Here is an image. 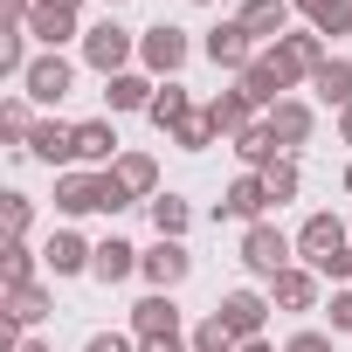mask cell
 I'll return each instance as SVG.
<instances>
[{
  "label": "cell",
  "mask_w": 352,
  "mask_h": 352,
  "mask_svg": "<svg viewBox=\"0 0 352 352\" xmlns=\"http://www.w3.org/2000/svg\"><path fill=\"white\" fill-rule=\"evenodd\" d=\"M138 56V35L124 28V21H97V28H83V63L97 69V76H124V63Z\"/></svg>",
  "instance_id": "1"
},
{
  "label": "cell",
  "mask_w": 352,
  "mask_h": 352,
  "mask_svg": "<svg viewBox=\"0 0 352 352\" xmlns=\"http://www.w3.org/2000/svg\"><path fill=\"white\" fill-rule=\"evenodd\" d=\"M290 249H297V242H290L283 228L256 221V228L242 235V270H249V276H283V270H290Z\"/></svg>",
  "instance_id": "2"
},
{
  "label": "cell",
  "mask_w": 352,
  "mask_h": 352,
  "mask_svg": "<svg viewBox=\"0 0 352 352\" xmlns=\"http://www.w3.org/2000/svg\"><path fill=\"white\" fill-rule=\"evenodd\" d=\"M138 63H145L152 76H166V83H173V76L187 69V28H173V21L145 28V35H138Z\"/></svg>",
  "instance_id": "3"
},
{
  "label": "cell",
  "mask_w": 352,
  "mask_h": 352,
  "mask_svg": "<svg viewBox=\"0 0 352 352\" xmlns=\"http://www.w3.org/2000/svg\"><path fill=\"white\" fill-rule=\"evenodd\" d=\"M235 83L249 90V104H256V111H276V104H283V97L297 90V83H290V69L276 63V49H263V56H256V63H249V69H242Z\"/></svg>",
  "instance_id": "4"
},
{
  "label": "cell",
  "mask_w": 352,
  "mask_h": 352,
  "mask_svg": "<svg viewBox=\"0 0 352 352\" xmlns=\"http://www.w3.org/2000/svg\"><path fill=\"white\" fill-rule=\"evenodd\" d=\"M201 49H208V63H214V69H228V76H242V69L263 56V49H256V35H249L242 21H221V28H208V42H201Z\"/></svg>",
  "instance_id": "5"
},
{
  "label": "cell",
  "mask_w": 352,
  "mask_h": 352,
  "mask_svg": "<svg viewBox=\"0 0 352 352\" xmlns=\"http://www.w3.org/2000/svg\"><path fill=\"white\" fill-rule=\"evenodd\" d=\"M352 242V228L338 221V214H311L304 228H297V256H304V270H318V263H331L338 249Z\"/></svg>",
  "instance_id": "6"
},
{
  "label": "cell",
  "mask_w": 352,
  "mask_h": 352,
  "mask_svg": "<svg viewBox=\"0 0 352 352\" xmlns=\"http://www.w3.org/2000/svg\"><path fill=\"white\" fill-rule=\"evenodd\" d=\"M187 270H194L187 242H166V235H159V242L145 249V263H138V276H145L152 290H180V283H187Z\"/></svg>",
  "instance_id": "7"
},
{
  "label": "cell",
  "mask_w": 352,
  "mask_h": 352,
  "mask_svg": "<svg viewBox=\"0 0 352 352\" xmlns=\"http://www.w3.org/2000/svg\"><path fill=\"white\" fill-rule=\"evenodd\" d=\"M214 311H221V324H228V331L249 345V338H263V318H270L276 304H270V297H256V290H228Z\"/></svg>",
  "instance_id": "8"
},
{
  "label": "cell",
  "mask_w": 352,
  "mask_h": 352,
  "mask_svg": "<svg viewBox=\"0 0 352 352\" xmlns=\"http://www.w3.org/2000/svg\"><path fill=\"white\" fill-rule=\"evenodd\" d=\"M235 21L256 35V49H270V42H283V35H290V0H242Z\"/></svg>",
  "instance_id": "9"
},
{
  "label": "cell",
  "mask_w": 352,
  "mask_h": 352,
  "mask_svg": "<svg viewBox=\"0 0 352 352\" xmlns=\"http://www.w3.org/2000/svg\"><path fill=\"white\" fill-rule=\"evenodd\" d=\"M131 331L138 338H180V304H173V290H152L131 304Z\"/></svg>",
  "instance_id": "10"
},
{
  "label": "cell",
  "mask_w": 352,
  "mask_h": 352,
  "mask_svg": "<svg viewBox=\"0 0 352 352\" xmlns=\"http://www.w3.org/2000/svg\"><path fill=\"white\" fill-rule=\"evenodd\" d=\"M69 83H76V69H69L63 56H35V63H28V76H21V90H28L35 104H63V97H69Z\"/></svg>",
  "instance_id": "11"
},
{
  "label": "cell",
  "mask_w": 352,
  "mask_h": 352,
  "mask_svg": "<svg viewBox=\"0 0 352 352\" xmlns=\"http://www.w3.org/2000/svg\"><path fill=\"white\" fill-rule=\"evenodd\" d=\"M263 208H270V187H263V173H242V180L221 194V221H242V228H256V221H263Z\"/></svg>",
  "instance_id": "12"
},
{
  "label": "cell",
  "mask_w": 352,
  "mask_h": 352,
  "mask_svg": "<svg viewBox=\"0 0 352 352\" xmlns=\"http://www.w3.org/2000/svg\"><path fill=\"white\" fill-rule=\"evenodd\" d=\"M208 118H214L221 138H242V131L256 124V104H249V90L235 83V90H214V97H208Z\"/></svg>",
  "instance_id": "13"
},
{
  "label": "cell",
  "mask_w": 352,
  "mask_h": 352,
  "mask_svg": "<svg viewBox=\"0 0 352 352\" xmlns=\"http://www.w3.org/2000/svg\"><path fill=\"white\" fill-rule=\"evenodd\" d=\"M28 152H35L42 166L69 173V159H76V124H56V118H42V124H35V138H28Z\"/></svg>",
  "instance_id": "14"
},
{
  "label": "cell",
  "mask_w": 352,
  "mask_h": 352,
  "mask_svg": "<svg viewBox=\"0 0 352 352\" xmlns=\"http://www.w3.org/2000/svg\"><path fill=\"white\" fill-rule=\"evenodd\" d=\"M270 304L276 311H318V270H283V276H270Z\"/></svg>",
  "instance_id": "15"
},
{
  "label": "cell",
  "mask_w": 352,
  "mask_h": 352,
  "mask_svg": "<svg viewBox=\"0 0 352 352\" xmlns=\"http://www.w3.org/2000/svg\"><path fill=\"white\" fill-rule=\"evenodd\" d=\"M152 97H159V83H152V76H138V69L104 76V104H111V111H152Z\"/></svg>",
  "instance_id": "16"
},
{
  "label": "cell",
  "mask_w": 352,
  "mask_h": 352,
  "mask_svg": "<svg viewBox=\"0 0 352 352\" xmlns=\"http://www.w3.org/2000/svg\"><path fill=\"white\" fill-rule=\"evenodd\" d=\"M76 159H90V166L111 159V166H118V159H124V152H118V124H111V118H83V124H76Z\"/></svg>",
  "instance_id": "17"
},
{
  "label": "cell",
  "mask_w": 352,
  "mask_h": 352,
  "mask_svg": "<svg viewBox=\"0 0 352 352\" xmlns=\"http://www.w3.org/2000/svg\"><path fill=\"white\" fill-rule=\"evenodd\" d=\"M90 256H97V249H90L76 228H56V235H49V249H42V263H49L56 276H76V270H90Z\"/></svg>",
  "instance_id": "18"
},
{
  "label": "cell",
  "mask_w": 352,
  "mask_h": 352,
  "mask_svg": "<svg viewBox=\"0 0 352 352\" xmlns=\"http://www.w3.org/2000/svg\"><path fill=\"white\" fill-rule=\"evenodd\" d=\"M138 263H145V249H131V242H118V235H111V242H97V256H90V276H97V283H124Z\"/></svg>",
  "instance_id": "19"
},
{
  "label": "cell",
  "mask_w": 352,
  "mask_h": 352,
  "mask_svg": "<svg viewBox=\"0 0 352 352\" xmlns=\"http://www.w3.org/2000/svg\"><path fill=\"white\" fill-rule=\"evenodd\" d=\"M263 124H270V131H276V145H304V138H311V124H318V118H311V104H297V97H283V104H276V111H270V118H263Z\"/></svg>",
  "instance_id": "20"
},
{
  "label": "cell",
  "mask_w": 352,
  "mask_h": 352,
  "mask_svg": "<svg viewBox=\"0 0 352 352\" xmlns=\"http://www.w3.org/2000/svg\"><path fill=\"white\" fill-rule=\"evenodd\" d=\"M49 311H56V297H49L42 283H21V290H8V324H14V331H28V324H42Z\"/></svg>",
  "instance_id": "21"
},
{
  "label": "cell",
  "mask_w": 352,
  "mask_h": 352,
  "mask_svg": "<svg viewBox=\"0 0 352 352\" xmlns=\"http://www.w3.org/2000/svg\"><path fill=\"white\" fill-rule=\"evenodd\" d=\"M311 90H318L331 111H352V63H345V56H324V69L311 76Z\"/></svg>",
  "instance_id": "22"
},
{
  "label": "cell",
  "mask_w": 352,
  "mask_h": 352,
  "mask_svg": "<svg viewBox=\"0 0 352 352\" xmlns=\"http://www.w3.org/2000/svg\"><path fill=\"white\" fill-rule=\"evenodd\" d=\"M311 14V35H352V0H290Z\"/></svg>",
  "instance_id": "23"
},
{
  "label": "cell",
  "mask_w": 352,
  "mask_h": 352,
  "mask_svg": "<svg viewBox=\"0 0 352 352\" xmlns=\"http://www.w3.org/2000/svg\"><path fill=\"white\" fill-rule=\"evenodd\" d=\"M235 152H242V166H249V173H270V166H276V131L256 118V124L235 138Z\"/></svg>",
  "instance_id": "24"
},
{
  "label": "cell",
  "mask_w": 352,
  "mask_h": 352,
  "mask_svg": "<svg viewBox=\"0 0 352 352\" xmlns=\"http://www.w3.org/2000/svg\"><path fill=\"white\" fill-rule=\"evenodd\" d=\"M152 228H159L166 242H180V235L194 228V208H187L180 194H152Z\"/></svg>",
  "instance_id": "25"
},
{
  "label": "cell",
  "mask_w": 352,
  "mask_h": 352,
  "mask_svg": "<svg viewBox=\"0 0 352 352\" xmlns=\"http://www.w3.org/2000/svg\"><path fill=\"white\" fill-rule=\"evenodd\" d=\"M111 173H118V180H124L138 201H152V194H159V166H152V152H124Z\"/></svg>",
  "instance_id": "26"
},
{
  "label": "cell",
  "mask_w": 352,
  "mask_h": 352,
  "mask_svg": "<svg viewBox=\"0 0 352 352\" xmlns=\"http://www.w3.org/2000/svg\"><path fill=\"white\" fill-rule=\"evenodd\" d=\"M28 35H35V42H42V49L56 56V49H63L69 35H83V28H76V14H56V8H35V21H28Z\"/></svg>",
  "instance_id": "27"
},
{
  "label": "cell",
  "mask_w": 352,
  "mask_h": 352,
  "mask_svg": "<svg viewBox=\"0 0 352 352\" xmlns=\"http://www.w3.org/2000/svg\"><path fill=\"white\" fill-rule=\"evenodd\" d=\"M145 118H152L159 131H173V124H180V118H194V97H187L180 83H166V90L152 97V111H145Z\"/></svg>",
  "instance_id": "28"
},
{
  "label": "cell",
  "mask_w": 352,
  "mask_h": 352,
  "mask_svg": "<svg viewBox=\"0 0 352 352\" xmlns=\"http://www.w3.org/2000/svg\"><path fill=\"white\" fill-rule=\"evenodd\" d=\"M166 138L180 145V152H208V145H214L221 131H214V118H208V111H194V118H180V124H173Z\"/></svg>",
  "instance_id": "29"
},
{
  "label": "cell",
  "mask_w": 352,
  "mask_h": 352,
  "mask_svg": "<svg viewBox=\"0 0 352 352\" xmlns=\"http://www.w3.org/2000/svg\"><path fill=\"white\" fill-rule=\"evenodd\" d=\"M187 345H194V352H242V338L221 324V311H208V318L194 324V338H187Z\"/></svg>",
  "instance_id": "30"
},
{
  "label": "cell",
  "mask_w": 352,
  "mask_h": 352,
  "mask_svg": "<svg viewBox=\"0 0 352 352\" xmlns=\"http://www.w3.org/2000/svg\"><path fill=\"white\" fill-rule=\"evenodd\" d=\"M28 28H8V35H0V76H28Z\"/></svg>",
  "instance_id": "31"
},
{
  "label": "cell",
  "mask_w": 352,
  "mask_h": 352,
  "mask_svg": "<svg viewBox=\"0 0 352 352\" xmlns=\"http://www.w3.org/2000/svg\"><path fill=\"white\" fill-rule=\"evenodd\" d=\"M0 131H8V145H28V138H35V111H28V97H8Z\"/></svg>",
  "instance_id": "32"
},
{
  "label": "cell",
  "mask_w": 352,
  "mask_h": 352,
  "mask_svg": "<svg viewBox=\"0 0 352 352\" xmlns=\"http://www.w3.org/2000/svg\"><path fill=\"white\" fill-rule=\"evenodd\" d=\"M0 276H8V290L35 283V249H28V242H8V256H0Z\"/></svg>",
  "instance_id": "33"
},
{
  "label": "cell",
  "mask_w": 352,
  "mask_h": 352,
  "mask_svg": "<svg viewBox=\"0 0 352 352\" xmlns=\"http://www.w3.org/2000/svg\"><path fill=\"white\" fill-rule=\"evenodd\" d=\"M0 221H8V242H28V221H35V201H28V194H8V201H0Z\"/></svg>",
  "instance_id": "34"
},
{
  "label": "cell",
  "mask_w": 352,
  "mask_h": 352,
  "mask_svg": "<svg viewBox=\"0 0 352 352\" xmlns=\"http://www.w3.org/2000/svg\"><path fill=\"white\" fill-rule=\"evenodd\" d=\"M263 187H270V201H276V208H283V201H297V166H290V159H276V166L263 173Z\"/></svg>",
  "instance_id": "35"
},
{
  "label": "cell",
  "mask_w": 352,
  "mask_h": 352,
  "mask_svg": "<svg viewBox=\"0 0 352 352\" xmlns=\"http://www.w3.org/2000/svg\"><path fill=\"white\" fill-rule=\"evenodd\" d=\"M324 311H331V331H352V283H345V290H338Z\"/></svg>",
  "instance_id": "36"
},
{
  "label": "cell",
  "mask_w": 352,
  "mask_h": 352,
  "mask_svg": "<svg viewBox=\"0 0 352 352\" xmlns=\"http://www.w3.org/2000/svg\"><path fill=\"white\" fill-rule=\"evenodd\" d=\"M318 276H338V283H352V242H345L331 263H318Z\"/></svg>",
  "instance_id": "37"
},
{
  "label": "cell",
  "mask_w": 352,
  "mask_h": 352,
  "mask_svg": "<svg viewBox=\"0 0 352 352\" xmlns=\"http://www.w3.org/2000/svg\"><path fill=\"white\" fill-rule=\"evenodd\" d=\"M83 352H138V345H131V338H124V331H97V338H90V345H83Z\"/></svg>",
  "instance_id": "38"
},
{
  "label": "cell",
  "mask_w": 352,
  "mask_h": 352,
  "mask_svg": "<svg viewBox=\"0 0 352 352\" xmlns=\"http://www.w3.org/2000/svg\"><path fill=\"white\" fill-rule=\"evenodd\" d=\"M283 352H331V338H324V331H297Z\"/></svg>",
  "instance_id": "39"
},
{
  "label": "cell",
  "mask_w": 352,
  "mask_h": 352,
  "mask_svg": "<svg viewBox=\"0 0 352 352\" xmlns=\"http://www.w3.org/2000/svg\"><path fill=\"white\" fill-rule=\"evenodd\" d=\"M138 352H194L187 338H138Z\"/></svg>",
  "instance_id": "40"
},
{
  "label": "cell",
  "mask_w": 352,
  "mask_h": 352,
  "mask_svg": "<svg viewBox=\"0 0 352 352\" xmlns=\"http://www.w3.org/2000/svg\"><path fill=\"white\" fill-rule=\"evenodd\" d=\"M35 8H56V14H76V8H83V0H35Z\"/></svg>",
  "instance_id": "41"
},
{
  "label": "cell",
  "mask_w": 352,
  "mask_h": 352,
  "mask_svg": "<svg viewBox=\"0 0 352 352\" xmlns=\"http://www.w3.org/2000/svg\"><path fill=\"white\" fill-rule=\"evenodd\" d=\"M338 138H345V145H352V111H338Z\"/></svg>",
  "instance_id": "42"
},
{
  "label": "cell",
  "mask_w": 352,
  "mask_h": 352,
  "mask_svg": "<svg viewBox=\"0 0 352 352\" xmlns=\"http://www.w3.org/2000/svg\"><path fill=\"white\" fill-rule=\"evenodd\" d=\"M14 352H49V345H42V338H21V345H14Z\"/></svg>",
  "instance_id": "43"
},
{
  "label": "cell",
  "mask_w": 352,
  "mask_h": 352,
  "mask_svg": "<svg viewBox=\"0 0 352 352\" xmlns=\"http://www.w3.org/2000/svg\"><path fill=\"white\" fill-rule=\"evenodd\" d=\"M242 352H276V345H270V338H249V345H242Z\"/></svg>",
  "instance_id": "44"
},
{
  "label": "cell",
  "mask_w": 352,
  "mask_h": 352,
  "mask_svg": "<svg viewBox=\"0 0 352 352\" xmlns=\"http://www.w3.org/2000/svg\"><path fill=\"white\" fill-rule=\"evenodd\" d=\"M345 194H352V166H345Z\"/></svg>",
  "instance_id": "45"
},
{
  "label": "cell",
  "mask_w": 352,
  "mask_h": 352,
  "mask_svg": "<svg viewBox=\"0 0 352 352\" xmlns=\"http://www.w3.org/2000/svg\"><path fill=\"white\" fill-rule=\"evenodd\" d=\"M104 8H124V0H104Z\"/></svg>",
  "instance_id": "46"
}]
</instances>
